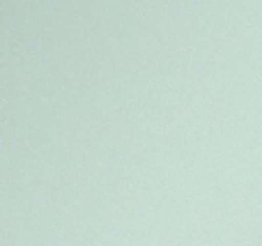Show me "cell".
Listing matches in <instances>:
<instances>
[]
</instances>
